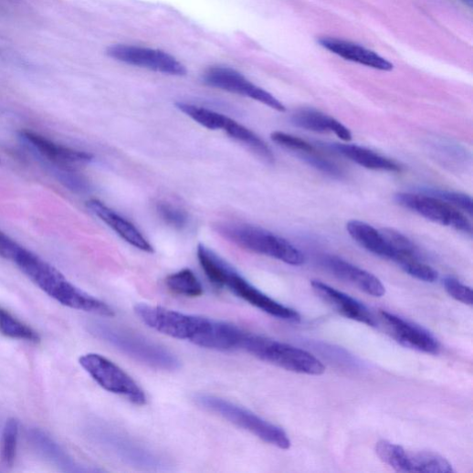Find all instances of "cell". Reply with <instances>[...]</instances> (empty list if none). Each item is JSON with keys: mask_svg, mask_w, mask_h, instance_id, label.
Listing matches in <instances>:
<instances>
[{"mask_svg": "<svg viewBox=\"0 0 473 473\" xmlns=\"http://www.w3.org/2000/svg\"><path fill=\"white\" fill-rule=\"evenodd\" d=\"M319 43L324 48L346 60L382 71H390L394 68L391 62L358 44L332 37L321 38Z\"/></svg>", "mask_w": 473, "mask_h": 473, "instance_id": "obj_19", "label": "cell"}, {"mask_svg": "<svg viewBox=\"0 0 473 473\" xmlns=\"http://www.w3.org/2000/svg\"><path fill=\"white\" fill-rule=\"evenodd\" d=\"M12 261L33 283L61 305L101 317H114V310L108 303L74 286L57 268L31 251L20 247Z\"/></svg>", "mask_w": 473, "mask_h": 473, "instance_id": "obj_2", "label": "cell"}, {"mask_svg": "<svg viewBox=\"0 0 473 473\" xmlns=\"http://www.w3.org/2000/svg\"><path fill=\"white\" fill-rule=\"evenodd\" d=\"M103 445L121 460L134 467L143 468H162L166 462L151 450L131 438L112 430H105L100 435Z\"/></svg>", "mask_w": 473, "mask_h": 473, "instance_id": "obj_14", "label": "cell"}, {"mask_svg": "<svg viewBox=\"0 0 473 473\" xmlns=\"http://www.w3.org/2000/svg\"><path fill=\"white\" fill-rule=\"evenodd\" d=\"M156 211L168 225L174 228L183 229L188 225V214L179 206L168 202H160L156 205Z\"/></svg>", "mask_w": 473, "mask_h": 473, "instance_id": "obj_30", "label": "cell"}, {"mask_svg": "<svg viewBox=\"0 0 473 473\" xmlns=\"http://www.w3.org/2000/svg\"><path fill=\"white\" fill-rule=\"evenodd\" d=\"M177 108L198 124L208 130L224 129L228 117L215 111L187 103H177Z\"/></svg>", "mask_w": 473, "mask_h": 473, "instance_id": "obj_27", "label": "cell"}, {"mask_svg": "<svg viewBox=\"0 0 473 473\" xmlns=\"http://www.w3.org/2000/svg\"><path fill=\"white\" fill-rule=\"evenodd\" d=\"M166 285L173 293L185 297H200L204 294L202 283L191 269H183L170 275Z\"/></svg>", "mask_w": 473, "mask_h": 473, "instance_id": "obj_26", "label": "cell"}, {"mask_svg": "<svg viewBox=\"0 0 473 473\" xmlns=\"http://www.w3.org/2000/svg\"><path fill=\"white\" fill-rule=\"evenodd\" d=\"M197 258L206 277L217 288H227L235 295L273 318L291 323L300 322V315L297 310L262 292L204 245L198 246Z\"/></svg>", "mask_w": 473, "mask_h": 473, "instance_id": "obj_3", "label": "cell"}, {"mask_svg": "<svg viewBox=\"0 0 473 473\" xmlns=\"http://www.w3.org/2000/svg\"><path fill=\"white\" fill-rule=\"evenodd\" d=\"M89 328L95 337L148 367L173 372L181 366L173 352L142 336L101 322H93Z\"/></svg>", "mask_w": 473, "mask_h": 473, "instance_id": "obj_4", "label": "cell"}, {"mask_svg": "<svg viewBox=\"0 0 473 473\" xmlns=\"http://www.w3.org/2000/svg\"><path fill=\"white\" fill-rule=\"evenodd\" d=\"M399 266L405 273L421 281L433 283L438 279L436 270L418 258H408Z\"/></svg>", "mask_w": 473, "mask_h": 473, "instance_id": "obj_31", "label": "cell"}, {"mask_svg": "<svg viewBox=\"0 0 473 473\" xmlns=\"http://www.w3.org/2000/svg\"><path fill=\"white\" fill-rule=\"evenodd\" d=\"M427 193L429 195L438 198L456 208H459L463 212L467 213L469 216L472 215L473 203L470 196L457 192L436 189L428 190Z\"/></svg>", "mask_w": 473, "mask_h": 473, "instance_id": "obj_32", "label": "cell"}, {"mask_svg": "<svg viewBox=\"0 0 473 473\" xmlns=\"http://www.w3.org/2000/svg\"><path fill=\"white\" fill-rule=\"evenodd\" d=\"M21 136L46 160L65 169L76 164L89 163L93 161L91 153L56 143L37 132L24 131L21 132Z\"/></svg>", "mask_w": 473, "mask_h": 473, "instance_id": "obj_16", "label": "cell"}, {"mask_svg": "<svg viewBox=\"0 0 473 473\" xmlns=\"http://www.w3.org/2000/svg\"><path fill=\"white\" fill-rule=\"evenodd\" d=\"M239 350L289 372L308 375L326 372L324 363L310 352L246 331Z\"/></svg>", "mask_w": 473, "mask_h": 473, "instance_id": "obj_6", "label": "cell"}, {"mask_svg": "<svg viewBox=\"0 0 473 473\" xmlns=\"http://www.w3.org/2000/svg\"><path fill=\"white\" fill-rule=\"evenodd\" d=\"M231 138L246 145L268 163L275 162V156L268 145L255 132L242 124L227 119L223 129Z\"/></svg>", "mask_w": 473, "mask_h": 473, "instance_id": "obj_24", "label": "cell"}, {"mask_svg": "<svg viewBox=\"0 0 473 473\" xmlns=\"http://www.w3.org/2000/svg\"><path fill=\"white\" fill-rule=\"evenodd\" d=\"M347 230L352 238L366 251L386 260H395L396 252L388 245L380 230L358 220L350 221Z\"/></svg>", "mask_w": 473, "mask_h": 473, "instance_id": "obj_20", "label": "cell"}, {"mask_svg": "<svg viewBox=\"0 0 473 473\" xmlns=\"http://www.w3.org/2000/svg\"><path fill=\"white\" fill-rule=\"evenodd\" d=\"M203 80L211 88L252 99L280 112L286 111L285 106L279 100L231 68L222 66L209 68L205 72Z\"/></svg>", "mask_w": 473, "mask_h": 473, "instance_id": "obj_11", "label": "cell"}, {"mask_svg": "<svg viewBox=\"0 0 473 473\" xmlns=\"http://www.w3.org/2000/svg\"><path fill=\"white\" fill-rule=\"evenodd\" d=\"M322 264L336 278L353 285L370 296L379 298L385 294L384 286L378 278L338 257H326Z\"/></svg>", "mask_w": 473, "mask_h": 473, "instance_id": "obj_17", "label": "cell"}, {"mask_svg": "<svg viewBox=\"0 0 473 473\" xmlns=\"http://www.w3.org/2000/svg\"><path fill=\"white\" fill-rule=\"evenodd\" d=\"M108 55L123 63L169 75L182 76L185 67L170 54L157 49L117 45L108 49Z\"/></svg>", "mask_w": 473, "mask_h": 473, "instance_id": "obj_12", "label": "cell"}, {"mask_svg": "<svg viewBox=\"0 0 473 473\" xmlns=\"http://www.w3.org/2000/svg\"><path fill=\"white\" fill-rule=\"evenodd\" d=\"M291 123L300 129L315 132H332L344 142L352 139V132L336 119L315 110H300L290 119Z\"/></svg>", "mask_w": 473, "mask_h": 473, "instance_id": "obj_21", "label": "cell"}, {"mask_svg": "<svg viewBox=\"0 0 473 473\" xmlns=\"http://www.w3.org/2000/svg\"><path fill=\"white\" fill-rule=\"evenodd\" d=\"M332 148L351 162L372 171L401 173L402 168L386 157L355 144L335 143Z\"/></svg>", "mask_w": 473, "mask_h": 473, "instance_id": "obj_23", "label": "cell"}, {"mask_svg": "<svg viewBox=\"0 0 473 473\" xmlns=\"http://www.w3.org/2000/svg\"><path fill=\"white\" fill-rule=\"evenodd\" d=\"M446 291L456 300L463 304L471 306L473 304V293L470 287L461 283L453 277H447L444 279Z\"/></svg>", "mask_w": 473, "mask_h": 473, "instance_id": "obj_35", "label": "cell"}, {"mask_svg": "<svg viewBox=\"0 0 473 473\" xmlns=\"http://www.w3.org/2000/svg\"><path fill=\"white\" fill-rule=\"evenodd\" d=\"M85 371L105 390L127 399L135 405H146L144 391L125 371L98 353H88L79 359Z\"/></svg>", "mask_w": 473, "mask_h": 473, "instance_id": "obj_8", "label": "cell"}, {"mask_svg": "<svg viewBox=\"0 0 473 473\" xmlns=\"http://www.w3.org/2000/svg\"><path fill=\"white\" fill-rule=\"evenodd\" d=\"M300 157L310 166L328 175L336 178H341L342 176V172L339 168V166L324 159V157H322L321 155L315 153V151L310 152L300 153Z\"/></svg>", "mask_w": 473, "mask_h": 473, "instance_id": "obj_34", "label": "cell"}, {"mask_svg": "<svg viewBox=\"0 0 473 473\" xmlns=\"http://www.w3.org/2000/svg\"><path fill=\"white\" fill-rule=\"evenodd\" d=\"M381 319L392 338L403 346L426 354L439 353L438 341L425 329L384 310L381 311Z\"/></svg>", "mask_w": 473, "mask_h": 473, "instance_id": "obj_13", "label": "cell"}, {"mask_svg": "<svg viewBox=\"0 0 473 473\" xmlns=\"http://www.w3.org/2000/svg\"><path fill=\"white\" fill-rule=\"evenodd\" d=\"M311 288L324 302L342 317L369 327H375L372 312L362 302L321 281L312 280Z\"/></svg>", "mask_w": 473, "mask_h": 473, "instance_id": "obj_15", "label": "cell"}, {"mask_svg": "<svg viewBox=\"0 0 473 473\" xmlns=\"http://www.w3.org/2000/svg\"><path fill=\"white\" fill-rule=\"evenodd\" d=\"M0 333L14 340L32 343L40 342V337L37 331L2 308H0Z\"/></svg>", "mask_w": 473, "mask_h": 473, "instance_id": "obj_25", "label": "cell"}, {"mask_svg": "<svg viewBox=\"0 0 473 473\" xmlns=\"http://www.w3.org/2000/svg\"><path fill=\"white\" fill-rule=\"evenodd\" d=\"M134 311L149 328L166 336L209 350H239L244 330L232 324L146 303L136 304Z\"/></svg>", "mask_w": 473, "mask_h": 473, "instance_id": "obj_1", "label": "cell"}, {"mask_svg": "<svg viewBox=\"0 0 473 473\" xmlns=\"http://www.w3.org/2000/svg\"><path fill=\"white\" fill-rule=\"evenodd\" d=\"M375 452L384 463L399 472H453L452 465L444 457L434 452H412L385 440L376 444Z\"/></svg>", "mask_w": 473, "mask_h": 473, "instance_id": "obj_9", "label": "cell"}, {"mask_svg": "<svg viewBox=\"0 0 473 473\" xmlns=\"http://www.w3.org/2000/svg\"><path fill=\"white\" fill-rule=\"evenodd\" d=\"M20 426L16 418L9 419L4 428L2 439V460L7 467L16 463Z\"/></svg>", "mask_w": 473, "mask_h": 473, "instance_id": "obj_29", "label": "cell"}, {"mask_svg": "<svg viewBox=\"0 0 473 473\" xmlns=\"http://www.w3.org/2000/svg\"><path fill=\"white\" fill-rule=\"evenodd\" d=\"M88 207L100 220L117 232L121 238L133 247L145 252L153 253L152 247L144 238L140 230L130 221L120 215L100 200H90Z\"/></svg>", "mask_w": 473, "mask_h": 473, "instance_id": "obj_18", "label": "cell"}, {"mask_svg": "<svg viewBox=\"0 0 473 473\" xmlns=\"http://www.w3.org/2000/svg\"><path fill=\"white\" fill-rule=\"evenodd\" d=\"M396 202L406 209L442 226L472 235V225L466 215L449 204L432 195L400 193Z\"/></svg>", "mask_w": 473, "mask_h": 473, "instance_id": "obj_10", "label": "cell"}, {"mask_svg": "<svg viewBox=\"0 0 473 473\" xmlns=\"http://www.w3.org/2000/svg\"><path fill=\"white\" fill-rule=\"evenodd\" d=\"M194 402L205 411L250 432L271 446L284 450L290 448L291 441L282 428L264 420L249 410L219 397L209 395V394H197Z\"/></svg>", "mask_w": 473, "mask_h": 473, "instance_id": "obj_7", "label": "cell"}, {"mask_svg": "<svg viewBox=\"0 0 473 473\" xmlns=\"http://www.w3.org/2000/svg\"><path fill=\"white\" fill-rule=\"evenodd\" d=\"M271 139L277 144L299 153L315 151L314 147L308 142L285 132L275 131L271 134Z\"/></svg>", "mask_w": 473, "mask_h": 473, "instance_id": "obj_33", "label": "cell"}, {"mask_svg": "<svg viewBox=\"0 0 473 473\" xmlns=\"http://www.w3.org/2000/svg\"><path fill=\"white\" fill-rule=\"evenodd\" d=\"M381 233L384 236V239L388 245L396 252L397 256L394 262H397L400 258L404 256L414 257L423 260V256L419 248L403 233L392 229V228H382Z\"/></svg>", "mask_w": 473, "mask_h": 473, "instance_id": "obj_28", "label": "cell"}, {"mask_svg": "<svg viewBox=\"0 0 473 473\" xmlns=\"http://www.w3.org/2000/svg\"><path fill=\"white\" fill-rule=\"evenodd\" d=\"M29 438L35 448L47 459L68 472L100 471L78 464L48 435L40 429L30 431Z\"/></svg>", "mask_w": 473, "mask_h": 473, "instance_id": "obj_22", "label": "cell"}, {"mask_svg": "<svg viewBox=\"0 0 473 473\" xmlns=\"http://www.w3.org/2000/svg\"><path fill=\"white\" fill-rule=\"evenodd\" d=\"M20 246L10 238L6 234L0 231V257L13 260Z\"/></svg>", "mask_w": 473, "mask_h": 473, "instance_id": "obj_36", "label": "cell"}, {"mask_svg": "<svg viewBox=\"0 0 473 473\" xmlns=\"http://www.w3.org/2000/svg\"><path fill=\"white\" fill-rule=\"evenodd\" d=\"M217 231L225 239L250 252L266 256L290 266L305 263L304 255L281 236L247 224H223Z\"/></svg>", "mask_w": 473, "mask_h": 473, "instance_id": "obj_5", "label": "cell"}]
</instances>
